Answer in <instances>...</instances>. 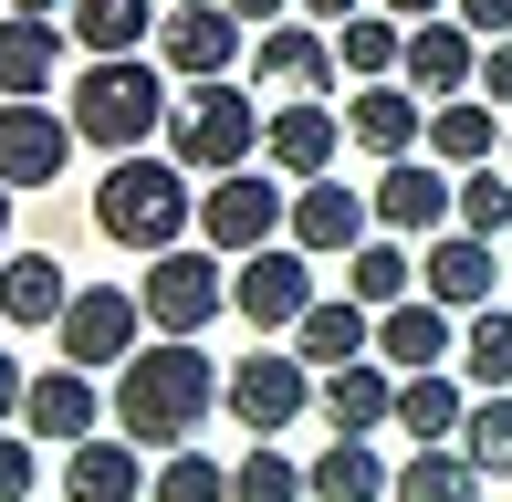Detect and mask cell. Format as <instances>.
Masks as SVG:
<instances>
[{
    "label": "cell",
    "mask_w": 512,
    "mask_h": 502,
    "mask_svg": "<svg viewBox=\"0 0 512 502\" xmlns=\"http://www.w3.org/2000/svg\"><path fill=\"white\" fill-rule=\"evenodd\" d=\"M220 398H230V377L209 367L199 335H157V346H136L126 367H115V429H126L136 450H189Z\"/></svg>",
    "instance_id": "1"
},
{
    "label": "cell",
    "mask_w": 512,
    "mask_h": 502,
    "mask_svg": "<svg viewBox=\"0 0 512 502\" xmlns=\"http://www.w3.org/2000/svg\"><path fill=\"white\" fill-rule=\"evenodd\" d=\"M199 168H178V157H115V168L95 178V231L115 241V251H168V241H189L199 231V189H189Z\"/></svg>",
    "instance_id": "2"
},
{
    "label": "cell",
    "mask_w": 512,
    "mask_h": 502,
    "mask_svg": "<svg viewBox=\"0 0 512 502\" xmlns=\"http://www.w3.org/2000/svg\"><path fill=\"white\" fill-rule=\"evenodd\" d=\"M168 105H178V95H157V53H84L63 116H74L84 147L126 157V147H147V136H168Z\"/></svg>",
    "instance_id": "3"
},
{
    "label": "cell",
    "mask_w": 512,
    "mask_h": 502,
    "mask_svg": "<svg viewBox=\"0 0 512 502\" xmlns=\"http://www.w3.org/2000/svg\"><path fill=\"white\" fill-rule=\"evenodd\" d=\"M262 126H272V116H262L230 74H199L189 95L168 105V157H178V168H199V178H230V168L262 157Z\"/></svg>",
    "instance_id": "4"
},
{
    "label": "cell",
    "mask_w": 512,
    "mask_h": 502,
    "mask_svg": "<svg viewBox=\"0 0 512 502\" xmlns=\"http://www.w3.org/2000/svg\"><path fill=\"white\" fill-rule=\"evenodd\" d=\"M230 251H209V241H168V251H147V272H136V293H147V325L157 335H209L230 314Z\"/></svg>",
    "instance_id": "5"
},
{
    "label": "cell",
    "mask_w": 512,
    "mask_h": 502,
    "mask_svg": "<svg viewBox=\"0 0 512 502\" xmlns=\"http://www.w3.org/2000/svg\"><path fill=\"white\" fill-rule=\"evenodd\" d=\"M314 398H324V377H314L293 346H241V367H230V398H220V408L251 429V440H283V429L314 419Z\"/></svg>",
    "instance_id": "6"
},
{
    "label": "cell",
    "mask_w": 512,
    "mask_h": 502,
    "mask_svg": "<svg viewBox=\"0 0 512 502\" xmlns=\"http://www.w3.org/2000/svg\"><path fill=\"white\" fill-rule=\"evenodd\" d=\"M53 346L74 356V367L115 377V367H126L136 346H147V293H136V283H74V304H63Z\"/></svg>",
    "instance_id": "7"
},
{
    "label": "cell",
    "mask_w": 512,
    "mask_h": 502,
    "mask_svg": "<svg viewBox=\"0 0 512 502\" xmlns=\"http://www.w3.org/2000/svg\"><path fill=\"white\" fill-rule=\"evenodd\" d=\"M293 231V189L283 178H251V168H230V178H209L199 189V241L209 251H262V241H283Z\"/></svg>",
    "instance_id": "8"
},
{
    "label": "cell",
    "mask_w": 512,
    "mask_h": 502,
    "mask_svg": "<svg viewBox=\"0 0 512 502\" xmlns=\"http://www.w3.org/2000/svg\"><path fill=\"white\" fill-rule=\"evenodd\" d=\"M230 304H241V325L293 335V325H304V304H314V251H304V241H262V251H241V272H230Z\"/></svg>",
    "instance_id": "9"
},
{
    "label": "cell",
    "mask_w": 512,
    "mask_h": 502,
    "mask_svg": "<svg viewBox=\"0 0 512 502\" xmlns=\"http://www.w3.org/2000/svg\"><path fill=\"white\" fill-rule=\"evenodd\" d=\"M74 116H63L53 95H0V178L11 189H53L63 168H74Z\"/></svg>",
    "instance_id": "10"
},
{
    "label": "cell",
    "mask_w": 512,
    "mask_h": 502,
    "mask_svg": "<svg viewBox=\"0 0 512 502\" xmlns=\"http://www.w3.org/2000/svg\"><path fill=\"white\" fill-rule=\"evenodd\" d=\"M366 199H377V231L429 241V231H450V220H460V168H439V157H387V178H377Z\"/></svg>",
    "instance_id": "11"
},
{
    "label": "cell",
    "mask_w": 512,
    "mask_h": 502,
    "mask_svg": "<svg viewBox=\"0 0 512 502\" xmlns=\"http://www.w3.org/2000/svg\"><path fill=\"white\" fill-rule=\"evenodd\" d=\"M366 231H377V199H366V189H345L335 168H324V178H293V231L283 241H304L314 262H345Z\"/></svg>",
    "instance_id": "12"
},
{
    "label": "cell",
    "mask_w": 512,
    "mask_h": 502,
    "mask_svg": "<svg viewBox=\"0 0 512 502\" xmlns=\"http://www.w3.org/2000/svg\"><path fill=\"white\" fill-rule=\"evenodd\" d=\"M157 63L168 74H230L241 63V11L230 0H168V21H157Z\"/></svg>",
    "instance_id": "13"
},
{
    "label": "cell",
    "mask_w": 512,
    "mask_h": 502,
    "mask_svg": "<svg viewBox=\"0 0 512 502\" xmlns=\"http://www.w3.org/2000/svg\"><path fill=\"white\" fill-rule=\"evenodd\" d=\"M105 419H115V398L95 387V367H74V356H63V367H42L32 398H21V429H32V440H53V450H74L84 429H105Z\"/></svg>",
    "instance_id": "14"
},
{
    "label": "cell",
    "mask_w": 512,
    "mask_h": 502,
    "mask_svg": "<svg viewBox=\"0 0 512 502\" xmlns=\"http://www.w3.org/2000/svg\"><path fill=\"white\" fill-rule=\"evenodd\" d=\"M398 74H408L429 105H439V95H471V84H481V32H471L460 11L408 21V63H398Z\"/></svg>",
    "instance_id": "15"
},
{
    "label": "cell",
    "mask_w": 512,
    "mask_h": 502,
    "mask_svg": "<svg viewBox=\"0 0 512 502\" xmlns=\"http://www.w3.org/2000/svg\"><path fill=\"white\" fill-rule=\"evenodd\" d=\"M377 356H387L398 377H418V367H460V314L439 304V293L377 304Z\"/></svg>",
    "instance_id": "16"
},
{
    "label": "cell",
    "mask_w": 512,
    "mask_h": 502,
    "mask_svg": "<svg viewBox=\"0 0 512 502\" xmlns=\"http://www.w3.org/2000/svg\"><path fill=\"white\" fill-rule=\"evenodd\" d=\"M63 53H74V21L63 11H11L0 0V95H53Z\"/></svg>",
    "instance_id": "17"
},
{
    "label": "cell",
    "mask_w": 512,
    "mask_h": 502,
    "mask_svg": "<svg viewBox=\"0 0 512 502\" xmlns=\"http://www.w3.org/2000/svg\"><path fill=\"white\" fill-rule=\"evenodd\" d=\"M345 136H356L366 157H418L429 147V95H418L408 74H377L356 105H345Z\"/></svg>",
    "instance_id": "18"
},
{
    "label": "cell",
    "mask_w": 512,
    "mask_h": 502,
    "mask_svg": "<svg viewBox=\"0 0 512 502\" xmlns=\"http://www.w3.org/2000/svg\"><path fill=\"white\" fill-rule=\"evenodd\" d=\"M335 147H356V136H345V116H335L324 95H283V105H272V126H262V157H272L283 178H324V168H335Z\"/></svg>",
    "instance_id": "19"
},
{
    "label": "cell",
    "mask_w": 512,
    "mask_h": 502,
    "mask_svg": "<svg viewBox=\"0 0 512 502\" xmlns=\"http://www.w3.org/2000/svg\"><path fill=\"white\" fill-rule=\"evenodd\" d=\"M345 63H335V42L314 32V21H262V42H251V84L262 95H324Z\"/></svg>",
    "instance_id": "20"
},
{
    "label": "cell",
    "mask_w": 512,
    "mask_h": 502,
    "mask_svg": "<svg viewBox=\"0 0 512 502\" xmlns=\"http://www.w3.org/2000/svg\"><path fill=\"white\" fill-rule=\"evenodd\" d=\"M492 272H502V262H492V241H481V231H460V220L418 241V293H439L450 314L492 304Z\"/></svg>",
    "instance_id": "21"
},
{
    "label": "cell",
    "mask_w": 512,
    "mask_h": 502,
    "mask_svg": "<svg viewBox=\"0 0 512 502\" xmlns=\"http://www.w3.org/2000/svg\"><path fill=\"white\" fill-rule=\"evenodd\" d=\"M63 492L74 502H147V450H136L126 429H84V440L63 450Z\"/></svg>",
    "instance_id": "22"
},
{
    "label": "cell",
    "mask_w": 512,
    "mask_h": 502,
    "mask_svg": "<svg viewBox=\"0 0 512 502\" xmlns=\"http://www.w3.org/2000/svg\"><path fill=\"white\" fill-rule=\"evenodd\" d=\"M293 356L324 377V367H356V356H377V304H356V293H335V304H304V325H293Z\"/></svg>",
    "instance_id": "23"
},
{
    "label": "cell",
    "mask_w": 512,
    "mask_h": 502,
    "mask_svg": "<svg viewBox=\"0 0 512 502\" xmlns=\"http://www.w3.org/2000/svg\"><path fill=\"white\" fill-rule=\"evenodd\" d=\"M63 304H74V272L53 262V251H0V325H63Z\"/></svg>",
    "instance_id": "24"
},
{
    "label": "cell",
    "mask_w": 512,
    "mask_h": 502,
    "mask_svg": "<svg viewBox=\"0 0 512 502\" xmlns=\"http://www.w3.org/2000/svg\"><path fill=\"white\" fill-rule=\"evenodd\" d=\"M324 429H398V367L387 356L324 367Z\"/></svg>",
    "instance_id": "25"
},
{
    "label": "cell",
    "mask_w": 512,
    "mask_h": 502,
    "mask_svg": "<svg viewBox=\"0 0 512 502\" xmlns=\"http://www.w3.org/2000/svg\"><path fill=\"white\" fill-rule=\"evenodd\" d=\"M502 136H512V126H492V95H481V84L429 105V157H439V168H492Z\"/></svg>",
    "instance_id": "26"
},
{
    "label": "cell",
    "mask_w": 512,
    "mask_h": 502,
    "mask_svg": "<svg viewBox=\"0 0 512 502\" xmlns=\"http://www.w3.org/2000/svg\"><path fill=\"white\" fill-rule=\"evenodd\" d=\"M460 419H471V377H460V367H418V377H398V429H408V450L460 440Z\"/></svg>",
    "instance_id": "27"
},
{
    "label": "cell",
    "mask_w": 512,
    "mask_h": 502,
    "mask_svg": "<svg viewBox=\"0 0 512 502\" xmlns=\"http://www.w3.org/2000/svg\"><path fill=\"white\" fill-rule=\"evenodd\" d=\"M304 471H314V502H387V492H398V471L377 461V440H366V429H335Z\"/></svg>",
    "instance_id": "28"
},
{
    "label": "cell",
    "mask_w": 512,
    "mask_h": 502,
    "mask_svg": "<svg viewBox=\"0 0 512 502\" xmlns=\"http://www.w3.org/2000/svg\"><path fill=\"white\" fill-rule=\"evenodd\" d=\"M481 492H492V471H481L471 450L429 440V450H408V461H398V492H387V502H481Z\"/></svg>",
    "instance_id": "29"
},
{
    "label": "cell",
    "mask_w": 512,
    "mask_h": 502,
    "mask_svg": "<svg viewBox=\"0 0 512 502\" xmlns=\"http://www.w3.org/2000/svg\"><path fill=\"white\" fill-rule=\"evenodd\" d=\"M335 63H345L356 84L398 74V63H408V21L387 11V0H366V11H345V21H335Z\"/></svg>",
    "instance_id": "30"
},
{
    "label": "cell",
    "mask_w": 512,
    "mask_h": 502,
    "mask_svg": "<svg viewBox=\"0 0 512 502\" xmlns=\"http://www.w3.org/2000/svg\"><path fill=\"white\" fill-rule=\"evenodd\" d=\"M345 293H356V304H408V293H418L408 231H366L356 251H345Z\"/></svg>",
    "instance_id": "31"
},
{
    "label": "cell",
    "mask_w": 512,
    "mask_h": 502,
    "mask_svg": "<svg viewBox=\"0 0 512 502\" xmlns=\"http://www.w3.org/2000/svg\"><path fill=\"white\" fill-rule=\"evenodd\" d=\"M157 21V0H74V53H147Z\"/></svg>",
    "instance_id": "32"
},
{
    "label": "cell",
    "mask_w": 512,
    "mask_h": 502,
    "mask_svg": "<svg viewBox=\"0 0 512 502\" xmlns=\"http://www.w3.org/2000/svg\"><path fill=\"white\" fill-rule=\"evenodd\" d=\"M230 502H314V471L293 461L283 440H251L241 461H230Z\"/></svg>",
    "instance_id": "33"
},
{
    "label": "cell",
    "mask_w": 512,
    "mask_h": 502,
    "mask_svg": "<svg viewBox=\"0 0 512 502\" xmlns=\"http://www.w3.org/2000/svg\"><path fill=\"white\" fill-rule=\"evenodd\" d=\"M460 377H471V387H512V314L502 304L460 314Z\"/></svg>",
    "instance_id": "34"
},
{
    "label": "cell",
    "mask_w": 512,
    "mask_h": 502,
    "mask_svg": "<svg viewBox=\"0 0 512 502\" xmlns=\"http://www.w3.org/2000/svg\"><path fill=\"white\" fill-rule=\"evenodd\" d=\"M460 450H471L492 482H512V387H471V419H460Z\"/></svg>",
    "instance_id": "35"
},
{
    "label": "cell",
    "mask_w": 512,
    "mask_h": 502,
    "mask_svg": "<svg viewBox=\"0 0 512 502\" xmlns=\"http://www.w3.org/2000/svg\"><path fill=\"white\" fill-rule=\"evenodd\" d=\"M147 502H230V461H209L199 440H189V450H157Z\"/></svg>",
    "instance_id": "36"
},
{
    "label": "cell",
    "mask_w": 512,
    "mask_h": 502,
    "mask_svg": "<svg viewBox=\"0 0 512 502\" xmlns=\"http://www.w3.org/2000/svg\"><path fill=\"white\" fill-rule=\"evenodd\" d=\"M460 231H481V241L512 231V168H502V157H492V168H460Z\"/></svg>",
    "instance_id": "37"
},
{
    "label": "cell",
    "mask_w": 512,
    "mask_h": 502,
    "mask_svg": "<svg viewBox=\"0 0 512 502\" xmlns=\"http://www.w3.org/2000/svg\"><path fill=\"white\" fill-rule=\"evenodd\" d=\"M42 492V450H32V429H0V502H32Z\"/></svg>",
    "instance_id": "38"
},
{
    "label": "cell",
    "mask_w": 512,
    "mask_h": 502,
    "mask_svg": "<svg viewBox=\"0 0 512 502\" xmlns=\"http://www.w3.org/2000/svg\"><path fill=\"white\" fill-rule=\"evenodd\" d=\"M481 95L512 116V32H502V42H481Z\"/></svg>",
    "instance_id": "39"
},
{
    "label": "cell",
    "mask_w": 512,
    "mask_h": 502,
    "mask_svg": "<svg viewBox=\"0 0 512 502\" xmlns=\"http://www.w3.org/2000/svg\"><path fill=\"white\" fill-rule=\"evenodd\" d=\"M21 398H32V367H21V356H11V346H0V429H11V419H21Z\"/></svg>",
    "instance_id": "40"
},
{
    "label": "cell",
    "mask_w": 512,
    "mask_h": 502,
    "mask_svg": "<svg viewBox=\"0 0 512 502\" xmlns=\"http://www.w3.org/2000/svg\"><path fill=\"white\" fill-rule=\"evenodd\" d=\"M450 11H460V21H471V32H481V42H502V32H512V0H450Z\"/></svg>",
    "instance_id": "41"
},
{
    "label": "cell",
    "mask_w": 512,
    "mask_h": 502,
    "mask_svg": "<svg viewBox=\"0 0 512 502\" xmlns=\"http://www.w3.org/2000/svg\"><path fill=\"white\" fill-rule=\"evenodd\" d=\"M241 21H283V11H304V0H230Z\"/></svg>",
    "instance_id": "42"
},
{
    "label": "cell",
    "mask_w": 512,
    "mask_h": 502,
    "mask_svg": "<svg viewBox=\"0 0 512 502\" xmlns=\"http://www.w3.org/2000/svg\"><path fill=\"white\" fill-rule=\"evenodd\" d=\"M387 11H398V21H429V11H450V0H387Z\"/></svg>",
    "instance_id": "43"
},
{
    "label": "cell",
    "mask_w": 512,
    "mask_h": 502,
    "mask_svg": "<svg viewBox=\"0 0 512 502\" xmlns=\"http://www.w3.org/2000/svg\"><path fill=\"white\" fill-rule=\"evenodd\" d=\"M11 199H21V189H11V178H0V251H11Z\"/></svg>",
    "instance_id": "44"
},
{
    "label": "cell",
    "mask_w": 512,
    "mask_h": 502,
    "mask_svg": "<svg viewBox=\"0 0 512 502\" xmlns=\"http://www.w3.org/2000/svg\"><path fill=\"white\" fill-rule=\"evenodd\" d=\"M304 11H335V21H345V11H366V0H304Z\"/></svg>",
    "instance_id": "45"
},
{
    "label": "cell",
    "mask_w": 512,
    "mask_h": 502,
    "mask_svg": "<svg viewBox=\"0 0 512 502\" xmlns=\"http://www.w3.org/2000/svg\"><path fill=\"white\" fill-rule=\"evenodd\" d=\"M11 11H63V0H11Z\"/></svg>",
    "instance_id": "46"
},
{
    "label": "cell",
    "mask_w": 512,
    "mask_h": 502,
    "mask_svg": "<svg viewBox=\"0 0 512 502\" xmlns=\"http://www.w3.org/2000/svg\"><path fill=\"white\" fill-rule=\"evenodd\" d=\"M502 168H512V136H502Z\"/></svg>",
    "instance_id": "47"
},
{
    "label": "cell",
    "mask_w": 512,
    "mask_h": 502,
    "mask_svg": "<svg viewBox=\"0 0 512 502\" xmlns=\"http://www.w3.org/2000/svg\"><path fill=\"white\" fill-rule=\"evenodd\" d=\"M32 502H42V492H32ZM63 502H74V492H63Z\"/></svg>",
    "instance_id": "48"
}]
</instances>
